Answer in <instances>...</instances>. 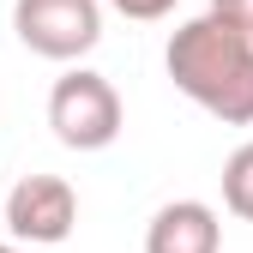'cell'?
<instances>
[{"mask_svg": "<svg viewBox=\"0 0 253 253\" xmlns=\"http://www.w3.org/2000/svg\"><path fill=\"white\" fill-rule=\"evenodd\" d=\"M12 30L42 60H79L103 42V6L97 0H18Z\"/></svg>", "mask_w": 253, "mask_h": 253, "instance_id": "3", "label": "cell"}, {"mask_svg": "<svg viewBox=\"0 0 253 253\" xmlns=\"http://www.w3.org/2000/svg\"><path fill=\"white\" fill-rule=\"evenodd\" d=\"M109 6H115L121 18H139V24H151V18L175 12V0H109Z\"/></svg>", "mask_w": 253, "mask_h": 253, "instance_id": "8", "label": "cell"}, {"mask_svg": "<svg viewBox=\"0 0 253 253\" xmlns=\"http://www.w3.org/2000/svg\"><path fill=\"white\" fill-rule=\"evenodd\" d=\"M0 253H18V247H6V241H0Z\"/></svg>", "mask_w": 253, "mask_h": 253, "instance_id": "9", "label": "cell"}, {"mask_svg": "<svg viewBox=\"0 0 253 253\" xmlns=\"http://www.w3.org/2000/svg\"><path fill=\"white\" fill-rule=\"evenodd\" d=\"M211 18H223L229 30H241L253 42V0H211Z\"/></svg>", "mask_w": 253, "mask_h": 253, "instance_id": "7", "label": "cell"}, {"mask_svg": "<svg viewBox=\"0 0 253 253\" xmlns=\"http://www.w3.org/2000/svg\"><path fill=\"white\" fill-rule=\"evenodd\" d=\"M48 126L67 151H103L121 139V97L103 73H67L48 90Z\"/></svg>", "mask_w": 253, "mask_h": 253, "instance_id": "2", "label": "cell"}, {"mask_svg": "<svg viewBox=\"0 0 253 253\" xmlns=\"http://www.w3.org/2000/svg\"><path fill=\"white\" fill-rule=\"evenodd\" d=\"M217 247H223V223L205 199H175L145 229V253H217Z\"/></svg>", "mask_w": 253, "mask_h": 253, "instance_id": "5", "label": "cell"}, {"mask_svg": "<svg viewBox=\"0 0 253 253\" xmlns=\"http://www.w3.org/2000/svg\"><path fill=\"white\" fill-rule=\"evenodd\" d=\"M223 205L235 217H247L253 223V139L229 151V163H223Z\"/></svg>", "mask_w": 253, "mask_h": 253, "instance_id": "6", "label": "cell"}, {"mask_svg": "<svg viewBox=\"0 0 253 253\" xmlns=\"http://www.w3.org/2000/svg\"><path fill=\"white\" fill-rule=\"evenodd\" d=\"M73 223H79V193L60 175H24L6 193V229H12V241L54 247V241L73 235Z\"/></svg>", "mask_w": 253, "mask_h": 253, "instance_id": "4", "label": "cell"}, {"mask_svg": "<svg viewBox=\"0 0 253 253\" xmlns=\"http://www.w3.org/2000/svg\"><path fill=\"white\" fill-rule=\"evenodd\" d=\"M163 67L175 90L193 97L205 115H217L223 126H253V42L223 18H187L169 37Z\"/></svg>", "mask_w": 253, "mask_h": 253, "instance_id": "1", "label": "cell"}]
</instances>
